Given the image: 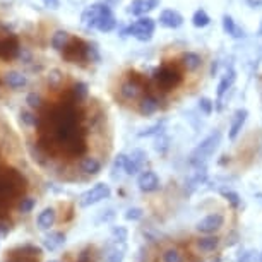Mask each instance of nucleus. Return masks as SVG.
<instances>
[{"instance_id": "obj_1", "label": "nucleus", "mask_w": 262, "mask_h": 262, "mask_svg": "<svg viewBox=\"0 0 262 262\" xmlns=\"http://www.w3.org/2000/svg\"><path fill=\"white\" fill-rule=\"evenodd\" d=\"M28 182L16 168H7L0 173V207H9L14 199L26 192Z\"/></svg>"}, {"instance_id": "obj_2", "label": "nucleus", "mask_w": 262, "mask_h": 262, "mask_svg": "<svg viewBox=\"0 0 262 262\" xmlns=\"http://www.w3.org/2000/svg\"><path fill=\"white\" fill-rule=\"evenodd\" d=\"M221 144V132L220 130H212L209 136L204 137L199 144L194 147V151L190 152L189 163L192 166H204L206 161L214 155L216 149Z\"/></svg>"}, {"instance_id": "obj_3", "label": "nucleus", "mask_w": 262, "mask_h": 262, "mask_svg": "<svg viewBox=\"0 0 262 262\" xmlns=\"http://www.w3.org/2000/svg\"><path fill=\"white\" fill-rule=\"evenodd\" d=\"M155 31H156V21L151 19L149 16H142L139 17L137 21H134L132 24H128L127 28L122 29V36L125 38L127 34H130L132 38H136L137 41H151L152 36H155Z\"/></svg>"}, {"instance_id": "obj_4", "label": "nucleus", "mask_w": 262, "mask_h": 262, "mask_svg": "<svg viewBox=\"0 0 262 262\" xmlns=\"http://www.w3.org/2000/svg\"><path fill=\"white\" fill-rule=\"evenodd\" d=\"M63 60L69 63H84L90 62V43H86L81 38H71L67 47L62 50Z\"/></svg>"}, {"instance_id": "obj_5", "label": "nucleus", "mask_w": 262, "mask_h": 262, "mask_svg": "<svg viewBox=\"0 0 262 262\" xmlns=\"http://www.w3.org/2000/svg\"><path fill=\"white\" fill-rule=\"evenodd\" d=\"M155 81H156L158 88H160L161 91H171L182 82V76L175 67L161 66L160 69H156Z\"/></svg>"}, {"instance_id": "obj_6", "label": "nucleus", "mask_w": 262, "mask_h": 262, "mask_svg": "<svg viewBox=\"0 0 262 262\" xmlns=\"http://www.w3.org/2000/svg\"><path fill=\"white\" fill-rule=\"evenodd\" d=\"M112 194L110 190V185L106 184H96L93 185L91 189H88L84 194L79 197V206L81 207H90V206H95L98 202H101L103 199H108Z\"/></svg>"}, {"instance_id": "obj_7", "label": "nucleus", "mask_w": 262, "mask_h": 262, "mask_svg": "<svg viewBox=\"0 0 262 262\" xmlns=\"http://www.w3.org/2000/svg\"><path fill=\"white\" fill-rule=\"evenodd\" d=\"M9 262H38L41 257V249L36 245H23L7 252Z\"/></svg>"}, {"instance_id": "obj_8", "label": "nucleus", "mask_w": 262, "mask_h": 262, "mask_svg": "<svg viewBox=\"0 0 262 262\" xmlns=\"http://www.w3.org/2000/svg\"><path fill=\"white\" fill-rule=\"evenodd\" d=\"M236 81V72L233 67H228V71L225 72V76L221 77L220 84H217V91H216V103H214V108L217 112L223 110V98L228 91L233 90V84Z\"/></svg>"}, {"instance_id": "obj_9", "label": "nucleus", "mask_w": 262, "mask_h": 262, "mask_svg": "<svg viewBox=\"0 0 262 262\" xmlns=\"http://www.w3.org/2000/svg\"><path fill=\"white\" fill-rule=\"evenodd\" d=\"M120 95L125 101H136L139 100L142 95V82L141 79L137 77L136 72L130 74V77L127 79L125 82H122L120 86Z\"/></svg>"}, {"instance_id": "obj_10", "label": "nucleus", "mask_w": 262, "mask_h": 262, "mask_svg": "<svg viewBox=\"0 0 262 262\" xmlns=\"http://www.w3.org/2000/svg\"><path fill=\"white\" fill-rule=\"evenodd\" d=\"M106 7H108V4H101V2L93 4V6L86 7L81 14V23L88 29H96V24H98V21H100L101 14L106 11Z\"/></svg>"}, {"instance_id": "obj_11", "label": "nucleus", "mask_w": 262, "mask_h": 262, "mask_svg": "<svg viewBox=\"0 0 262 262\" xmlns=\"http://www.w3.org/2000/svg\"><path fill=\"white\" fill-rule=\"evenodd\" d=\"M161 0H132L127 7V14L128 16H134V17H142L147 16L151 11L160 6Z\"/></svg>"}, {"instance_id": "obj_12", "label": "nucleus", "mask_w": 262, "mask_h": 262, "mask_svg": "<svg viewBox=\"0 0 262 262\" xmlns=\"http://www.w3.org/2000/svg\"><path fill=\"white\" fill-rule=\"evenodd\" d=\"M127 252V242L110 238L105 250V260L106 262H123Z\"/></svg>"}, {"instance_id": "obj_13", "label": "nucleus", "mask_w": 262, "mask_h": 262, "mask_svg": "<svg viewBox=\"0 0 262 262\" xmlns=\"http://www.w3.org/2000/svg\"><path fill=\"white\" fill-rule=\"evenodd\" d=\"M19 41L14 34H9V36L0 39V58L2 60H14L19 55Z\"/></svg>"}, {"instance_id": "obj_14", "label": "nucleus", "mask_w": 262, "mask_h": 262, "mask_svg": "<svg viewBox=\"0 0 262 262\" xmlns=\"http://www.w3.org/2000/svg\"><path fill=\"white\" fill-rule=\"evenodd\" d=\"M147 163V155L142 149H134L130 152V156H127L125 163V175H136L139 173L144 165Z\"/></svg>"}, {"instance_id": "obj_15", "label": "nucleus", "mask_w": 262, "mask_h": 262, "mask_svg": "<svg viewBox=\"0 0 262 262\" xmlns=\"http://www.w3.org/2000/svg\"><path fill=\"white\" fill-rule=\"evenodd\" d=\"M158 21H160L161 26L166 29H179L182 24H184L185 19L177 9H165V11L160 12Z\"/></svg>"}, {"instance_id": "obj_16", "label": "nucleus", "mask_w": 262, "mask_h": 262, "mask_svg": "<svg viewBox=\"0 0 262 262\" xmlns=\"http://www.w3.org/2000/svg\"><path fill=\"white\" fill-rule=\"evenodd\" d=\"M225 223V217L223 214H220V212H214V214H209L206 216L204 220H201L199 223H197V230L201 231V233H214L223 226Z\"/></svg>"}, {"instance_id": "obj_17", "label": "nucleus", "mask_w": 262, "mask_h": 262, "mask_svg": "<svg viewBox=\"0 0 262 262\" xmlns=\"http://www.w3.org/2000/svg\"><path fill=\"white\" fill-rule=\"evenodd\" d=\"M247 118H249V112L245 110V108H238V110H235L233 117H231V122H230V130H228V137L231 141H235L238 134L242 132V128H244Z\"/></svg>"}, {"instance_id": "obj_18", "label": "nucleus", "mask_w": 262, "mask_h": 262, "mask_svg": "<svg viewBox=\"0 0 262 262\" xmlns=\"http://www.w3.org/2000/svg\"><path fill=\"white\" fill-rule=\"evenodd\" d=\"M137 185L142 192H155L160 189V177L152 170H144L137 177Z\"/></svg>"}, {"instance_id": "obj_19", "label": "nucleus", "mask_w": 262, "mask_h": 262, "mask_svg": "<svg viewBox=\"0 0 262 262\" xmlns=\"http://www.w3.org/2000/svg\"><path fill=\"white\" fill-rule=\"evenodd\" d=\"M221 24H223V31H225L226 34H228L230 38H233V39H244V38L247 36L245 29L242 28L240 24L236 23L235 19L230 16V14H225Z\"/></svg>"}, {"instance_id": "obj_20", "label": "nucleus", "mask_w": 262, "mask_h": 262, "mask_svg": "<svg viewBox=\"0 0 262 262\" xmlns=\"http://www.w3.org/2000/svg\"><path fill=\"white\" fill-rule=\"evenodd\" d=\"M160 108H161V103H160V100H158L156 96L146 95L144 98H141V101H139V113H141L142 117L155 115V113L160 112Z\"/></svg>"}, {"instance_id": "obj_21", "label": "nucleus", "mask_w": 262, "mask_h": 262, "mask_svg": "<svg viewBox=\"0 0 262 262\" xmlns=\"http://www.w3.org/2000/svg\"><path fill=\"white\" fill-rule=\"evenodd\" d=\"M115 28H117V19H115V16H113L112 7L108 6L106 11L101 14L100 21H98V24H96V29H98V31H101V33H110Z\"/></svg>"}, {"instance_id": "obj_22", "label": "nucleus", "mask_w": 262, "mask_h": 262, "mask_svg": "<svg viewBox=\"0 0 262 262\" xmlns=\"http://www.w3.org/2000/svg\"><path fill=\"white\" fill-rule=\"evenodd\" d=\"M57 221V212L53 207H47V209H43L41 212L38 214V228L39 230H50L53 225H55Z\"/></svg>"}, {"instance_id": "obj_23", "label": "nucleus", "mask_w": 262, "mask_h": 262, "mask_svg": "<svg viewBox=\"0 0 262 262\" xmlns=\"http://www.w3.org/2000/svg\"><path fill=\"white\" fill-rule=\"evenodd\" d=\"M182 66L189 72H195L202 67V57L195 52H187L182 55Z\"/></svg>"}, {"instance_id": "obj_24", "label": "nucleus", "mask_w": 262, "mask_h": 262, "mask_svg": "<svg viewBox=\"0 0 262 262\" xmlns=\"http://www.w3.org/2000/svg\"><path fill=\"white\" fill-rule=\"evenodd\" d=\"M43 245L47 247L48 250H58L60 247L66 245V235L60 233V231H52V233H48L45 236V240H43Z\"/></svg>"}, {"instance_id": "obj_25", "label": "nucleus", "mask_w": 262, "mask_h": 262, "mask_svg": "<svg viewBox=\"0 0 262 262\" xmlns=\"http://www.w3.org/2000/svg\"><path fill=\"white\" fill-rule=\"evenodd\" d=\"M4 81H6L7 86L12 88V90H23V88L28 84L26 76H24V74H21V72H16V71L7 72L6 77H4Z\"/></svg>"}, {"instance_id": "obj_26", "label": "nucleus", "mask_w": 262, "mask_h": 262, "mask_svg": "<svg viewBox=\"0 0 262 262\" xmlns=\"http://www.w3.org/2000/svg\"><path fill=\"white\" fill-rule=\"evenodd\" d=\"M69 41H71V34H69L67 31H63V29H58V31L53 33V36L50 39V45H52L53 50L62 52L63 48L67 47Z\"/></svg>"}, {"instance_id": "obj_27", "label": "nucleus", "mask_w": 262, "mask_h": 262, "mask_svg": "<svg viewBox=\"0 0 262 262\" xmlns=\"http://www.w3.org/2000/svg\"><path fill=\"white\" fill-rule=\"evenodd\" d=\"M81 171L86 175H98L101 171V163L96 158H84L81 161Z\"/></svg>"}, {"instance_id": "obj_28", "label": "nucleus", "mask_w": 262, "mask_h": 262, "mask_svg": "<svg viewBox=\"0 0 262 262\" xmlns=\"http://www.w3.org/2000/svg\"><path fill=\"white\" fill-rule=\"evenodd\" d=\"M211 24V17L204 9H197V11L192 14V26L197 29H204Z\"/></svg>"}, {"instance_id": "obj_29", "label": "nucleus", "mask_w": 262, "mask_h": 262, "mask_svg": "<svg viewBox=\"0 0 262 262\" xmlns=\"http://www.w3.org/2000/svg\"><path fill=\"white\" fill-rule=\"evenodd\" d=\"M220 245V238L217 236H204V238L197 240V247L201 252H214Z\"/></svg>"}, {"instance_id": "obj_30", "label": "nucleus", "mask_w": 262, "mask_h": 262, "mask_svg": "<svg viewBox=\"0 0 262 262\" xmlns=\"http://www.w3.org/2000/svg\"><path fill=\"white\" fill-rule=\"evenodd\" d=\"M71 98L76 103H81L88 98V84L84 82H76L71 90Z\"/></svg>"}, {"instance_id": "obj_31", "label": "nucleus", "mask_w": 262, "mask_h": 262, "mask_svg": "<svg viewBox=\"0 0 262 262\" xmlns=\"http://www.w3.org/2000/svg\"><path fill=\"white\" fill-rule=\"evenodd\" d=\"M125 163H127L125 155H117L115 161H113V165H112V177L113 179H118L120 173H125Z\"/></svg>"}, {"instance_id": "obj_32", "label": "nucleus", "mask_w": 262, "mask_h": 262, "mask_svg": "<svg viewBox=\"0 0 262 262\" xmlns=\"http://www.w3.org/2000/svg\"><path fill=\"white\" fill-rule=\"evenodd\" d=\"M163 262H184V255L177 249H166L163 254Z\"/></svg>"}, {"instance_id": "obj_33", "label": "nucleus", "mask_w": 262, "mask_h": 262, "mask_svg": "<svg viewBox=\"0 0 262 262\" xmlns=\"http://www.w3.org/2000/svg\"><path fill=\"white\" fill-rule=\"evenodd\" d=\"M163 130H165V120L158 122L156 125H152L149 128H146V130L139 132V137H149V136H160L163 134Z\"/></svg>"}, {"instance_id": "obj_34", "label": "nucleus", "mask_w": 262, "mask_h": 262, "mask_svg": "<svg viewBox=\"0 0 262 262\" xmlns=\"http://www.w3.org/2000/svg\"><path fill=\"white\" fill-rule=\"evenodd\" d=\"M63 81V74L58 71V69H53V71H50V74H48V86L50 88H58Z\"/></svg>"}, {"instance_id": "obj_35", "label": "nucleus", "mask_w": 262, "mask_h": 262, "mask_svg": "<svg viewBox=\"0 0 262 262\" xmlns=\"http://www.w3.org/2000/svg\"><path fill=\"white\" fill-rule=\"evenodd\" d=\"M199 110L204 113L206 117H209L212 110H216L214 108V103H212V100H209V98H206V96H202L201 100H199Z\"/></svg>"}, {"instance_id": "obj_36", "label": "nucleus", "mask_w": 262, "mask_h": 262, "mask_svg": "<svg viewBox=\"0 0 262 262\" xmlns=\"http://www.w3.org/2000/svg\"><path fill=\"white\" fill-rule=\"evenodd\" d=\"M36 206V201L33 199V197H24V199H21V202H19V212H24V214H28V212L33 211V207Z\"/></svg>"}, {"instance_id": "obj_37", "label": "nucleus", "mask_w": 262, "mask_h": 262, "mask_svg": "<svg viewBox=\"0 0 262 262\" xmlns=\"http://www.w3.org/2000/svg\"><path fill=\"white\" fill-rule=\"evenodd\" d=\"M221 194H223V197H226V201H228L233 207H238L242 204V199H240V195L236 194V192H233V190H223Z\"/></svg>"}, {"instance_id": "obj_38", "label": "nucleus", "mask_w": 262, "mask_h": 262, "mask_svg": "<svg viewBox=\"0 0 262 262\" xmlns=\"http://www.w3.org/2000/svg\"><path fill=\"white\" fill-rule=\"evenodd\" d=\"M142 209L141 207H130V209H127V212H125V220H128V221H139L141 217H142Z\"/></svg>"}, {"instance_id": "obj_39", "label": "nucleus", "mask_w": 262, "mask_h": 262, "mask_svg": "<svg viewBox=\"0 0 262 262\" xmlns=\"http://www.w3.org/2000/svg\"><path fill=\"white\" fill-rule=\"evenodd\" d=\"M26 103L31 108H36V110H39V108L43 106V101L41 98H39V95H36V93H29L28 98H26Z\"/></svg>"}, {"instance_id": "obj_40", "label": "nucleus", "mask_w": 262, "mask_h": 262, "mask_svg": "<svg viewBox=\"0 0 262 262\" xmlns=\"http://www.w3.org/2000/svg\"><path fill=\"white\" fill-rule=\"evenodd\" d=\"M257 259H259V255L255 250H244L238 255V262H255Z\"/></svg>"}, {"instance_id": "obj_41", "label": "nucleus", "mask_w": 262, "mask_h": 262, "mask_svg": "<svg viewBox=\"0 0 262 262\" xmlns=\"http://www.w3.org/2000/svg\"><path fill=\"white\" fill-rule=\"evenodd\" d=\"M168 142H170V141H168V137L165 136V134H160V136H158V141H156V151L158 152H161V155H163V152H166V149H168V147H170V144H168Z\"/></svg>"}, {"instance_id": "obj_42", "label": "nucleus", "mask_w": 262, "mask_h": 262, "mask_svg": "<svg viewBox=\"0 0 262 262\" xmlns=\"http://www.w3.org/2000/svg\"><path fill=\"white\" fill-rule=\"evenodd\" d=\"M21 120L26 123V125H36L38 127V123H39V117H34L33 113H29V112H23L21 113Z\"/></svg>"}, {"instance_id": "obj_43", "label": "nucleus", "mask_w": 262, "mask_h": 262, "mask_svg": "<svg viewBox=\"0 0 262 262\" xmlns=\"http://www.w3.org/2000/svg\"><path fill=\"white\" fill-rule=\"evenodd\" d=\"M9 231H11V225L4 223V221H0V240L6 238V236L9 235Z\"/></svg>"}, {"instance_id": "obj_44", "label": "nucleus", "mask_w": 262, "mask_h": 262, "mask_svg": "<svg viewBox=\"0 0 262 262\" xmlns=\"http://www.w3.org/2000/svg\"><path fill=\"white\" fill-rule=\"evenodd\" d=\"M43 4H45V7L48 9H58L60 7V0H41Z\"/></svg>"}, {"instance_id": "obj_45", "label": "nucleus", "mask_w": 262, "mask_h": 262, "mask_svg": "<svg viewBox=\"0 0 262 262\" xmlns=\"http://www.w3.org/2000/svg\"><path fill=\"white\" fill-rule=\"evenodd\" d=\"M252 9H260L262 7V0H245Z\"/></svg>"}, {"instance_id": "obj_46", "label": "nucleus", "mask_w": 262, "mask_h": 262, "mask_svg": "<svg viewBox=\"0 0 262 262\" xmlns=\"http://www.w3.org/2000/svg\"><path fill=\"white\" fill-rule=\"evenodd\" d=\"M259 34L262 36V23H260V28H259Z\"/></svg>"}, {"instance_id": "obj_47", "label": "nucleus", "mask_w": 262, "mask_h": 262, "mask_svg": "<svg viewBox=\"0 0 262 262\" xmlns=\"http://www.w3.org/2000/svg\"><path fill=\"white\" fill-rule=\"evenodd\" d=\"M259 260L262 262V252H260V254H259Z\"/></svg>"}, {"instance_id": "obj_48", "label": "nucleus", "mask_w": 262, "mask_h": 262, "mask_svg": "<svg viewBox=\"0 0 262 262\" xmlns=\"http://www.w3.org/2000/svg\"><path fill=\"white\" fill-rule=\"evenodd\" d=\"M211 262H221L220 259H214V260H211Z\"/></svg>"}, {"instance_id": "obj_49", "label": "nucleus", "mask_w": 262, "mask_h": 262, "mask_svg": "<svg viewBox=\"0 0 262 262\" xmlns=\"http://www.w3.org/2000/svg\"><path fill=\"white\" fill-rule=\"evenodd\" d=\"M50 262H58V260H50Z\"/></svg>"}]
</instances>
